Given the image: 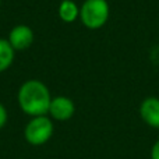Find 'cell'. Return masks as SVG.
I'll return each mask as SVG.
<instances>
[{"instance_id": "6da1fadb", "label": "cell", "mask_w": 159, "mask_h": 159, "mask_svg": "<svg viewBox=\"0 0 159 159\" xmlns=\"http://www.w3.org/2000/svg\"><path fill=\"white\" fill-rule=\"evenodd\" d=\"M18 105L30 116H45L49 112L52 96L48 87L38 80H28L18 89Z\"/></svg>"}, {"instance_id": "7a4b0ae2", "label": "cell", "mask_w": 159, "mask_h": 159, "mask_svg": "<svg viewBox=\"0 0 159 159\" xmlns=\"http://www.w3.org/2000/svg\"><path fill=\"white\" fill-rule=\"evenodd\" d=\"M110 8L106 0H85L80 7V20L88 30H99L109 20Z\"/></svg>"}, {"instance_id": "3957f363", "label": "cell", "mask_w": 159, "mask_h": 159, "mask_svg": "<svg viewBox=\"0 0 159 159\" xmlns=\"http://www.w3.org/2000/svg\"><path fill=\"white\" fill-rule=\"evenodd\" d=\"M53 134V123L46 116H36L28 121L25 127V138L32 145L48 143Z\"/></svg>"}, {"instance_id": "277c9868", "label": "cell", "mask_w": 159, "mask_h": 159, "mask_svg": "<svg viewBox=\"0 0 159 159\" xmlns=\"http://www.w3.org/2000/svg\"><path fill=\"white\" fill-rule=\"evenodd\" d=\"M7 41L14 50H25L34 43V31L25 24L16 25L8 34Z\"/></svg>"}, {"instance_id": "5b68a950", "label": "cell", "mask_w": 159, "mask_h": 159, "mask_svg": "<svg viewBox=\"0 0 159 159\" xmlns=\"http://www.w3.org/2000/svg\"><path fill=\"white\" fill-rule=\"evenodd\" d=\"M74 112H75V105L71 99L67 98V96H56V98H52V101H50L49 112L48 113L55 120L66 121L73 117Z\"/></svg>"}, {"instance_id": "8992f818", "label": "cell", "mask_w": 159, "mask_h": 159, "mask_svg": "<svg viewBox=\"0 0 159 159\" xmlns=\"http://www.w3.org/2000/svg\"><path fill=\"white\" fill-rule=\"evenodd\" d=\"M140 116L148 126L159 129V98L149 96L140 105Z\"/></svg>"}, {"instance_id": "52a82bcc", "label": "cell", "mask_w": 159, "mask_h": 159, "mask_svg": "<svg viewBox=\"0 0 159 159\" xmlns=\"http://www.w3.org/2000/svg\"><path fill=\"white\" fill-rule=\"evenodd\" d=\"M59 18L63 22L71 24L80 18V7L73 0H63L59 6Z\"/></svg>"}, {"instance_id": "ba28073f", "label": "cell", "mask_w": 159, "mask_h": 159, "mask_svg": "<svg viewBox=\"0 0 159 159\" xmlns=\"http://www.w3.org/2000/svg\"><path fill=\"white\" fill-rule=\"evenodd\" d=\"M14 53L16 50L11 48L7 39L0 38V73L6 71L14 61Z\"/></svg>"}, {"instance_id": "9c48e42d", "label": "cell", "mask_w": 159, "mask_h": 159, "mask_svg": "<svg viewBox=\"0 0 159 159\" xmlns=\"http://www.w3.org/2000/svg\"><path fill=\"white\" fill-rule=\"evenodd\" d=\"M6 121H7V110H6V107L3 106L2 103H0V129L6 124Z\"/></svg>"}, {"instance_id": "30bf717a", "label": "cell", "mask_w": 159, "mask_h": 159, "mask_svg": "<svg viewBox=\"0 0 159 159\" xmlns=\"http://www.w3.org/2000/svg\"><path fill=\"white\" fill-rule=\"evenodd\" d=\"M151 159H159V140L154 144L151 151Z\"/></svg>"}, {"instance_id": "8fae6325", "label": "cell", "mask_w": 159, "mask_h": 159, "mask_svg": "<svg viewBox=\"0 0 159 159\" xmlns=\"http://www.w3.org/2000/svg\"><path fill=\"white\" fill-rule=\"evenodd\" d=\"M0 4H2V0H0Z\"/></svg>"}]
</instances>
